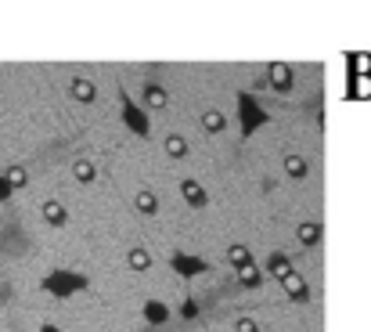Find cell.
<instances>
[{
  "mask_svg": "<svg viewBox=\"0 0 371 332\" xmlns=\"http://www.w3.org/2000/svg\"><path fill=\"white\" fill-rule=\"evenodd\" d=\"M267 123H271V116H267L263 101H256L253 91H242L238 94V130H242V137H253Z\"/></svg>",
  "mask_w": 371,
  "mask_h": 332,
  "instance_id": "obj_1",
  "label": "cell"
},
{
  "mask_svg": "<svg viewBox=\"0 0 371 332\" xmlns=\"http://www.w3.org/2000/svg\"><path fill=\"white\" fill-rule=\"evenodd\" d=\"M87 285H90V278L79 275V271H51V275L40 278V289L51 293V296H58V300H69L76 293H84Z\"/></svg>",
  "mask_w": 371,
  "mask_h": 332,
  "instance_id": "obj_2",
  "label": "cell"
},
{
  "mask_svg": "<svg viewBox=\"0 0 371 332\" xmlns=\"http://www.w3.org/2000/svg\"><path fill=\"white\" fill-rule=\"evenodd\" d=\"M119 116H123V123H127V130H130V134H137V137H148V134H152L148 109L137 105V101H134L127 91H119Z\"/></svg>",
  "mask_w": 371,
  "mask_h": 332,
  "instance_id": "obj_3",
  "label": "cell"
},
{
  "mask_svg": "<svg viewBox=\"0 0 371 332\" xmlns=\"http://www.w3.org/2000/svg\"><path fill=\"white\" fill-rule=\"evenodd\" d=\"M170 267H173L180 278H198V275H210L213 271V264L205 260V257H191V253H184V249H173V253H170Z\"/></svg>",
  "mask_w": 371,
  "mask_h": 332,
  "instance_id": "obj_4",
  "label": "cell"
},
{
  "mask_svg": "<svg viewBox=\"0 0 371 332\" xmlns=\"http://www.w3.org/2000/svg\"><path fill=\"white\" fill-rule=\"evenodd\" d=\"M263 76L271 83V91H278V94H288L296 87V73H292V66H285V61H271Z\"/></svg>",
  "mask_w": 371,
  "mask_h": 332,
  "instance_id": "obj_5",
  "label": "cell"
},
{
  "mask_svg": "<svg viewBox=\"0 0 371 332\" xmlns=\"http://www.w3.org/2000/svg\"><path fill=\"white\" fill-rule=\"evenodd\" d=\"M281 289H285V296L292 300V303H306V300H310V285H306V278L296 275V271H288L281 278Z\"/></svg>",
  "mask_w": 371,
  "mask_h": 332,
  "instance_id": "obj_6",
  "label": "cell"
},
{
  "mask_svg": "<svg viewBox=\"0 0 371 332\" xmlns=\"http://www.w3.org/2000/svg\"><path fill=\"white\" fill-rule=\"evenodd\" d=\"M180 195H184V202H188L191 210H205V206H210V195H205V188H202L195 177H184L180 181Z\"/></svg>",
  "mask_w": 371,
  "mask_h": 332,
  "instance_id": "obj_7",
  "label": "cell"
},
{
  "mask_svg": "<svg viewBox=\"0 0 371 332\" xmlns=\"http://www.w3.org/2000/svg\"><path fill=\"white\" fill-rule=\"evenodd\" d=\"M69 94H72V101H79V105H94L97 101V87L87 76H72L69 80Z\"/></svg>",
  "mask_w": 371,
  "mask_h": 332,
  "instance_id": "obj_8",
  "label": "cell"
},
{
  "mask_svg": "<svg viewBox=\"0 0 371 332\" xmlns=\"http://www.w3.org/2000/svg\"><path fill=\"white\" fill-rule=\"evenodd\" d=\"M141 98H144V109H166V105H170V94H166V87H162V83H155V80L144 83Z\"/></svg>",
  "mask_w": 371,
  "mask_h": 332,
  "instance_id": "obj_9",
  "label": "cell"
},
{
  "mask_svg": "<svg viewBox=\"0 0 371 332\" xmlns=\"http://www.w3.org/2000/svg\"><path fill=\"white\" fill-rule=\"evenodd\" d=\"M40 217H44L51 227H65V224H69V210H65L58 199H47L44 206H40Z\"/></svg>",
  "mask_w": 371,
  "mask_h": 332,
  "instance_id": "obj_10",
  "label": "cell"
},
{
  "mask_svg": "<svg viewBox=\"0 0 371 332\" xmlns=\"http://www.w3.org/2000/svg\"><path fill=\"white\" fill-rule=\"evenodd\" d=\"M321 235H324V227H321L317 220H303V224L296 227V239H299V246H306V249L321 246Z\"/></svg>",
  "mask_w": 371,
  "mask_h": 332,
  "instance_id": "obj_11",
  "label": "cell"
},
{
  "mask_svg": "<svg viewBox=\"0 0 371 332\" xmlns=\"http://www.w3.org/2000/svg\"><path fill=\"white\" fill-rule=\"evenodd\" d=\"M263 271L271 275V278H278V282H281L288 271H296V267H292V260H288V257L281 253V249H274V253L267 257V267H263Z\"/></svg>",
  "mask_w": 371,
  "mask_h": 332,
  "instance_id": "obj_12",
  "label": "cell"
},
{
  "mask_svg": "<svg viewBox=\"0 0 371 332\" xmlns=\"http://www.w3.org/2000/svg\"><path fill=\"white\" fill-rule=\"evenodd\" d=\"M141 315H144V322H148V325H166L170 322V307L162 303V300H148V303L141 307Z\"/></svg>",
  "mask_w": 371,
  "mask_h": 332,
  "instance_id": "obj_13",
  "label": "cell"
},
{
  "mask_svg": "<svg viewBox=\"0 0 371 332\" xmlns=\"http://www.w3.org/2000/svg\"><path fill=\"white\" fill-rule=\"evenodd\" d=\"M134 206H137V213H144V217H155V213H159V195H155L152 188H137Z\"/></svg>",
  "mask_w": 371,
  "mask_h": 332,
  "instance_id": "obj_14",
  "label": "cell"
},
{
  "mask_svg": "<svg viewBox=\"0 0 371 332\" xmlns=\"http://www.w3.org/2000/svg\"><path fill=\"white\" fill-rule=\"evenodd\" d=\"M202 130L205 134H223L228 130V116H223L220 109H205L202 112Z\"/></svg>",
  "mask_w": 371,
  "mask_h": 332,
  "instance_id": "obj_15",
  "label": "cell"
},
{
  "mask_svg": "<svg viewBox=\"0 0 371 332\" xmlns=\"http://www.w3.org/2000/svg\"><path fill=\"white\" fill-rule=\"evenodd\" d=\"M127 267H130V271H148V267H152V253L144 246H130L127 249Z\"/></svg>",
  "mask_w": 371,
  "mask_h": 332,
  "instance_id": "obj_16",
  "label": "cell"
},
{
  "mask_svg": "<svg viewBox=\"0 0 371 332\" xmlns=\"http://www.w3.org/2000/svg\"><path fill=\"white\" fill-rule=\"evenodd\" d=\"M238 285L242 289H256V285H263V278H267V271H260L256 264H249V267H238Z\"/></svg>",
  "mask_w": 371,
  "mask_h": 332,
  "instance_id": "obj_17",
  "label": "cell"
},
{
  "mask_svg": "<svg viewBox=\"0 0 371 332\" xmlns=\"http://www.w3.org/2000/svg\"><path fill=\"white\" fill-rule=\"evenodd\" d=\"M72 177H76L79 184H94V177H97V166H94L90 159H76V163H72Z\"/></svg>",
  "mask_w": 371,
  "mask_h": 332,
  "instance_id": "obj_18",
  "label": "cell"
},
{
  "mask_svg": "<svg viewBox=\"0 0 371 332\" xmlns=\"http://www.w3.org/2000/svg\"><path fill=\"white\" fill-rule=\"evenodd\" d=\"M228 264L238 271V267H249V264H256V260H253V253H249V246H228Z\"/></svg>",
  "mask_w": 371,
  "mask_h": 332,
  "instance_id": "obj_19",
  "label": "cell"
},
{
  "mask_svg": "<svg viewBox=\"0 0 371 332\" xmlns=\"http://www.w3.org/2000/svg\"><path fill=\"white\" fill-rule=\"evenodd\" d=\"M285 174L292 177V181H303L306 174H310V163H306L303 156H288L285 159Z\"/></svg>",
  "mask_w": 371,
  "mask_h": 332,
  "instance_id": "obj_20",
  "label": "cell"
},
{
  "mask_svg": "<svg viewBox=\"0 0 371 332\" xmlns=\"http://www.w3.org/2000/svg\"><path fill=\"white\" fill-rule=\"evenodd\" d=\"M4 181L11 184V188L18 192V188H26V184H29V174H26V166H4Z\"/></svg>",
  "mask_w": 371,
  "mask_h": 332,
  "instance_id": "obj_21",
  "label": "cell"
},
{
  "mask_svg": "<svg viewBox=\"0 0 371 332\" xmlns=\"http://www.w3.org/2000/svg\"><path fill=\"white\" fill-rule=\"evenodd\" d=\"M162 149H166V156H170V159H184V156H188V137H180V134H170V137H166V144H162Z\"/></svg>",
  "mask_w": 371,
  "mask_h": 332,
  "instance_id": "obj_22",
  "label": "cell"
},
{
  "mask_svg": "<svg viewBox=\"0 0 371 332\" xmlns=\"http://www.w3.org/2000/svg\"><path fill=\"white\" fill-rule=\"evenodd\" d=\"M235 332H263V329H260V322H256V318L242 315V318H235Z\"/></svg>",
  "mask_w": 371,
  "mask_h": 332,
  "instance_id": "obj_23",
  "label": "cell"
},
{
  "mask_svg": "<svg viewBox=\"0 0 371 332\" xmlns=\"http://www.w3.org/2000/svg\"><path fill=\"white\" fill-rule=\"evenodd\" d=\"M180 318H184V322H195V318H198V303H195V300H184V303H180Z\"/></svg>",
  "mask_w": 371,
  "mask_h": 332,
  "instance_id": "obj_24",
  "label": "cell"
},
{
  "mask_svg": "<svg viewBox=\"0 0 371 332\" xmlns=\"http://www.w3.org/2000/svg\"><path fill=\"white\" fill-rule=\"evenodd\" d=\"M11 195H15V188H11L8 181H4V174H0V202H8Z\"/></svg>",
  "mask_w": 371,
  "mask_h": 332,
  "instance_id": "obj_25",
  "label": "cell"
},
{
  "mask_svg": "<svg viewBox=\"0 0 371 332\" xmlns=\"http://www.w3.org/2000/svg\"><path fill=\"white\" fill-rule=\"evenodd\" d=\"M40 332H61V329H58L54 322H44V325H40Z\"/></svg>",
  "mask_w": 371,
  "mask_h": 332,
  "instance_id": "obj_26",
  "label": "cell"
}]
</instances>
